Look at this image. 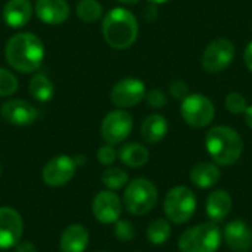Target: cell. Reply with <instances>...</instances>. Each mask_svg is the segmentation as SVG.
Wrapping results in <instances>:
<instances>
[{"label": "cell", "mask_w": 252, "mask_h": 252, "mask_svg": "<svg viewBox=\"0 0 252 252\" xmlns=\"http://www.w3.org/2000/svg\"><path fill=\"white\" fill-rule=\"evenodd\" d=\"M24 220L12 207H0V250L13 248L22 238Z\"/></svg>", "instance_id": "obj_13"}, {"label": "cell", "mask_w": 252, "mask_h": 252, "mask_svg": "<svg viewBox=\"0 0 252 252\" xmlns=\"http://www.w3.org/2000/svg\"><path fill=\"white\" fill-rule=\"evenodd\" d=\"M0 177H1V164H0Z\"/></svg>", "instance_id": "obj_38"}, {"label": "cell", "mask_w": 252, "mask_h": 252, "mask_svg": "<svg viewBox=\"0 0 252 252\" xmlns=\"http://www.w3.org/2000/svg\"><path fill=\"white\" fill-rule=\"evenodd\" d=\"M149 4H155V6H158V4H164V3H167V1H170V0H146Z\"/></svg>", "instance_id": "obj_36"}, {"label": "cell", "mask_w": 252, "mask_h": 252, "mask_svg": "<svg viewBox=\"0 0 252 252\" xmlns=\"http://www.w3.org/2000/svg\"><path fill=\"white\" fill-rule=\"evenodd\" d=\"M99 252H109V251H99Z\"/></svg>", "instance_id": "obj_39"}, {"label": "cell", "mask_w": 252, "mask_h": 252, "mask_svg": "<svg viewBox=\"0 0 252 252\" xmlns=\"http://www.w3.org/2000/svg\"><path fill=\"white\" fill-rule=\"evenodd\" d=\"M205 148L211 159L221 167L233 165L239 161L244 151L241 134L229 126H217L208 130Z\"/></svg>", "instance_id": "obj_3"}, {"label": "cell", "mask_w": 252, "mask_h": 252, "mask_svg": "<svg viewBox=\"0 0 252 252\" xmlns=\"http://www.w3.org/2000/svg\"><path fill=\"white\" fill-rule=\"evenodd\" d=\"M77 161L68 155H58L52 158L41 171L43 182L50 188H61L65 186L72 180L77 171Z\"/></svg>", "instance_id": "obj_10"}, {"label": "cell", "mask_w": 252, "mask_h": 252, "mask_svg": "<svg viewBox=\"0 0 252 252\" xmlns=\"http://www.w3.org/2000/svg\"><path fill=\"white\" fill-rule=\"evenodd\" d=\"M28 89H30L31 96L37 102H41V103L52 100V97L55 94V86H53L52 80L41 72H37L32 75V78L30 80Z\"/></svg>", "instance_id": "obj_23"}, {"label": "cell", "mask_w": 252, "mask_h": 252, "mask_svg": "<svg viewBox=\"0 0 252 252\" xmlns=\"http://www.w3.org/2000/svg\"><path fill=\"white\" fill-rule=\"evenodd\" d=\"M196 211V198L192 189L176 186L168 190L164 199L165 217L174 224L188 223Z\"/></svg>", "instance_id": "obj_6"}, {"label": "cell", "mask_w": 252, "mask_h": 252, "mask_svg": "<svg viewBox=\"0 0 252 252\" xmlns=\"http://www.w3.org/2000/svg\"><path fill=\"white\" fill-rule=\"evenodd\" d=\"M180 114L186 124L195 128H204L210 126L216 115V108L211 99L201 93L189 94L186 99L182 100Z\"/></svg>", "instance_id": "obj_7"}, {"label": "cell", "mask_w": 252, "mask_h": 252, "mask_svg": "<svg viewBox=\"0 0 252 252\" xmlns=\"http://www.w3.org/2000/svg\"><path fill=\"white\" fill-rule=\"evenodd\" d=\"M244 114H245V123H247V126L252 130V105L247 108V111Z\"/></svg>", "instance_id": "obj_35"}, {"label": "cell", "mask_w": 252, "mask_h": 252, "mask_svg": "<svg viewBox=\"0 0 252 252\" xmlns=\"http://www.w3.org/2000/svg\"><path fill=\"white\" fill-rule=\"evenodd\" d=\"M224 106L229 112L235 114V115H239V114H244L248 108V103H247V99L238 93V92H232L226 96L224 99Z\"/></svg>", "instance_id": "obj_28"}, {"label": "cell", "mask_w": 252, "mask_h": 252, "mask_svg": "<svg viewBox=\"0 0 252 252\" xmlns=\"http://www.w3.org/2000/svg\"><path fill=\"white\" fill-rule=\"evenodd\" d=\"M89 232L81 224H69L61 235V252H84L89 245Z\"/></svg>", "instance_id": "obj_18"}, {"label": "cell", "mask_w": 252, "mask_h": 252, "mask_svg": "<svg viewBox=\"0 0 252 252\" xmlns=\"http://www.w3.org/2000/svg\"><path fill=\"white\" fill-rule=\"evenodd\" d=\"M190 182L192 185H195L199 189H211L214 188L220 177V168L217 167V164H211V162H199L196 164L192 170H190Z\"/></svg>", "instance_id": "obj_21"}, {"label": "cell", "mask_w": 252, "mask_h": 252, "mask_svg": "<svg viewBox=\"0 0 252 252\" xmlns=\"http://www.w3.org/2000/svg\"><path fill=\"white\" fill-rule=\"evenodd\" d=\"M92 213L102 224H114L123 213V201L114 190H100L92 201Z\"/></svg>", "instance_id": "obj_12"}, {"label": "cell", "mask_w": 252, "mask_h": 252, "mask_svg": "<svg viewBox=\"0 0 252 252\" xmlns=\"http://www.w3.org/2000/svg\"><path fill=\"white\" fill-rule=\"evenodd\" d=\"M158 202V190L157 186L145 179L137 177L127 183L124 196H123V205L126 207V211L131 216H145L151 213Z\"/></svg>", "instance_id": "obj_4"}, {"label": "cell", "mask_w": 252, "mask_h": 252, "mask_svg": "<svg viewBox=\"0 0 252 252\" xmlns=\"http://www.w3.org/2000/svg\"><path fill=\"white\" fill-rule=\"evenodd\" d=\"M168 93L174 97V99H177V100H183V99H186L190 93H189V86L186 84V81H183V80H176V81H173L171 84H170V87H168Z\"/></svg>", "instance_id": "obj_32"}, {"label": "cell", "mask_w": 252, "mask_h": 252, "mask_svg": "<svg viewBox=\"0 0 252 252\" xmlns=\"http://www.w3.org/2000/svg\"><path fill=\"white\" fill-rule=\"evenodd\" d=\"M117 157H118V152L115 151L114 145L106 143V145H103V146H100L97 149V161L105 167L112 165L117 161Z\"/></svg>", "instance_id": "obj_30"}, {"label": "cell", "mask_w": 252, "mask_h": 252, "mask_svg": "<svg viewBox=\"0 0 252 252\" xmlns=\"http://www.w3.org/2000/svg\"><path fill=\"white\" fill-rule=\"evenodd\" d=\"M221 232L216 223H202L185 230L179 238L182 252H217L221 245Z\"/></svg>", "instance_id": "obj_5"}, {"label": "cell", "mask_w": 252, "mask_h": 252, "mask_svg": "<svg viewBox=\"0 0 252 252\" xmlns=\"http://www.w3.org/2000/svg\"><path fill=\"white\" fill-rule=\"evenodd\" d=\"M146 96V86L139 78H123L111 90V100L120 109L133 108L140 103Z\"/></svg>", "instance_id": "obj_11"}, {"label": "cell", "mask_w": 252, "mask_h": 252, "mask_svg": "<svg viewBox=\"0 0 252 252\" xmlns=\"http://www.w3.org/2000/svg\"><path fill=\"white\" fill-rule=\"evenodd\" d=\"M120 3H123V4H127V6H131V4H137L139 3V0H118Z\"/></svg>", "instance_id": "obj_37"}, {"label": "cell", "mask_w": 252, "mask_h": 252, "mask_svg": "<svg viewBox=\"0 0 252 252\" xmlns=\"http://www.w3.org/2000/svg\"><path fill=\"white\" fill-rule=\"evenodd\" d=\"M168 133V121L164 115L152 114L145 118L140 127V136L146 143H159Z\"/></svg>", "instance_id": "obj_20"}, {"label": "cell", "mask_w": 252, "mask_h": 252, "mask_svg": "<svg viewBox=\"0 0 252 252\" xmlns=\"http://www.w3.org/2000/svg\"><path fill=\"white\" fill-rule=\"evenodd\" d=\"M102 34L112 49H128L139 34V24L134 13L126 7L111 9L102 21Z\"/></svg>", "instance_id": "obj_2"}, {"label": "cell", "mask_w": 252, "mask_h": 252, "mask_svg": "<svg viewBox=\"0 0 252 252\" xmlns=\"http://www.w3.org/2000/svg\"><path fill=\"white\" fill-rule=\"evenodd\" d=\"M102 183L109 190H120L127 186L128 174L120 167H109L102 173Z\"/></svg>", "instance_id": "obj_25"}, {"label": "cell", "mask_w": 252, "mask_h": 252, "mask_svg": "<svg viewBox=\"0 0 252 252\" xmlns=\"http://www.w3.org/2000/svg\"><path fill=\"white\" fill-rule=\"evenodd\" d=\"M236 49L235 44L227 38H216L213 40L204 50L201 63L202 68L210 74H219L224 71L235 59Z\"/></svg>", "instance_id": "obj_8"}, {"label": "cell", "mask_w": 252, "mask_h": 252, "mask_svg": "<svg viewBox=\"0 0 252 252\" xmlns=\"http://www.w3.org/2000/svg\"><path fill=\"white\" fill-rule=\"evenodd\" d=\"M1 118L12 126H30L37 120V109L24 99H9L0 108Z\"/></svg>", "instance_id": "obj_14"}, {"label": "cell", "mask_w": 252, "mask_h": 252, "mask_svg": "<svg viewBox=\"0 0 252 252\" xmlns=\"http://www.w3.org/2000/svg\"><path fill=\"white\" fill-rule=\"evenodd\" d=\"M223 239L226 247L233 252H248L252 247L251 227L242 220L230 221L224 227Z\"/></svg>", "instance_id": "obj_15"}, {"label": "cell", "mask_w": 252, "mask_h": 252, "mask_svg": "<svg viewBox=\"0 0 252 252\" xmlns=\"http://www.w3.org/2000/svg\"><path fill=\"white\" fill-rule=\"evenodd\" d=\"M146 103L154 109H161L167 105V94L159 89H152L145 96Z\"/></svg>", "instance_id": "obj_31"}, {"label": "cell", "mask_w": 252, "mask_h": 252, "mask_svg": "<svg viewBox=\"0 0 252 252\" xmlns=\"http://www.w3.org/2000/svg\"><path fill=\"white\" fill-rule=\"evenodd\" d=\"M244 61H245V65H247V68L250 69V72H252V40L248 43V46L245 47Z\"/></svg>", "instance_id": "obj_34"}, {"label": "cell", "mask_w": 252, "mask_h": 252, "mask_svg": "<svg viewBox=\"0 0 252 252\" xmlns=\"http://www.w3.org/2000/svg\"><path fill=\"white\" fill-rule=\"evenodd\" d=\"M232 205H233V201H232L230 193L224 189H219L208 195L207 202H205V211L208 217L213 220V223H219V221H223L230 214Z\"/></svg>", "instance_id": "obj_19"}, {"label": "cell", "mask_w": 252, "mask_h": 252, "mask_svg": "<svg viewBox=\"0 0 252 252\" xmlns=\"http://www.w3.org/2000/svg\"><path fill=\"white\" fill-rule=\"evenodd\" d=\"M118 157L123 164L131 168H140L148 164L149 161V151L140 143H126L120 152Z\"/></svg>", "instance_id": "obj_22"}, {"label": "cell", "mask_w": 252, "mask_h": 252, "mask_svg": "<svg viewBox=\"0 0 252 252\" xmlns=\"http://www.w3.org/2000/svg\"><path fill=\"white\" fill-rule=\"evenodd\" d=\"M114 224H115L114 226V235L118 241L128 242V241L134 239L136 230H134V226L128 220H118Z\"/></svg>", "instance_id": "obj_29"}, {"label": "cell", "mask_w": 252, "mask_h": 252, "mask_svg": "<svg viewBox=\"0 0 252 252\" xmlns=\"http://www.w3.org/2000/svg\"><path fill=\"white\" fill-rule=\"evenodd\" d=\"M133 130V117L124 109H115L105 115L100 124V134L109 145L124 142Z\"/></svg>", "instance_id": "obj_9"}, {"label": "cell", "mask_w": 252, "mask_h": 252, "mask_svg": "<svg viewBox=\"0 0 252 252\" xmlns=\"http://www.w3.org/2000/svg\"><path fill=\"white\" fill-rule=\"evenodd\" d=\"M146 236L152 245H164L171 236V226L167 219H155L149 223Z\"/></svg>", "instance_id": "obj_24"}, {"label": "cell", "mask_w": 252, "mask_h": 252, "mask_svg": "<svg viewBox=\"0 0 252 252\" xmlns=\"http://www.w3.org/2000/svg\"><path fill=\"white\" fill-rule=\"evenodd\" d=\"M34 7L30 0H7L1 16L7 27L10 28H22L27 25L32 16Z\"/></svg>", "instance_id": "obj_17"}, {"label": "cell", "mask_w": 252, "mask_h": 252, "mask_svg": "<svg viewBox=\"0 0 252 252\" xmlns=\"http://www.w3.org/2000/svg\"><path fill=\"white\" fill-rule=\"evenodd\" d=\"M15 252H37V248L30 241H19L15 245Z\"/></svg>", "instance_id": "obj_33"}, {"label": "cell", "mask_w": 252, "mask_h": 252, "mask_svg": "<svg viewBox=\"0 0 252 252\" xmlns=\"http://www.w3.org/2000/svg\"><path fill=\"white\" fill-rule=\"evenodd\" d=\"M75 12L81 21L94 22L103 15V6L99 0H80Z\"/></svg>", "instance_id": "obj_26"}, {"label": "cell", "mask_w": 252, "mask_h": 252, "mask_svg": "<svg viewBox=\"0 0 252 252\" xmlns=\"http://www.w3.org/2000/svg\"><path fill=\"white\" fill-rule=\"evenodd\" d=\"M44 44L32 32H18L12 35L4 47L7 63L19 72H35L44 61Z\"/></svg>", "instance_id": "obj_1"}, {"label": "cell", "mask_w": 252, "mask_h": 252, "mask_svg": "<svg viewBox=\"0 0 252 252\" xmlns=\"http://www.w3.org/2000/svg\"><path fill=\"white\" fill-rule=\"evenodd\" d=\"M18 90V78L9 69L0 66V97L15 94Z\"/></svg>", "instance_id": "obj_27"}, {"label": "cell", "mask_w": 252, "mask_h": 252, "mask_svg": "<svg viewBox=\"0 0 252 252\" xmlns=\"http://www.w3.org/2000/svg\"><path fill=\"white\" fill-rule=\"evenodd\" d=\"M69 4L66 0H37L35 15L47 25H61L69 18Z\"/></svg>", "instance_id": "obj_16"}]
</instances>
